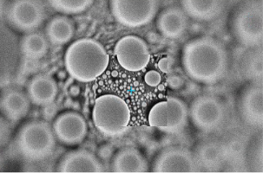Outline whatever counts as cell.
Masks as SVG:
<instances>
[{
	"instance_id": "cell-1",
	"label": "cell",
	"mask_w": 263,
	"mask_h": 173,
	"mask_svg": "<svg viewBox=\"0 0 263 173\" xmlns=\"http://www.w3.org/2000/svg\"><path fill=\"white\" fill-rule=\"evenodd\" d=\"M182 65L187 76L196 82L215 84L227 72L229 56L218 40L201 36L184 45Z\"/></svg>"
},
{
	"instance_id": "cell-2",
	"label": "cell",
	"mask_w": 263,
	"mask_h": 173,
	"mask_svg": "<svg viewBox=\"0 0 263 173\" xmlns=\"http://www.w3.org/2000/svg\"><path fill=\"white\" fill-rule=\"evenodd\" d=\"M109 63L106 50L93 38L78 39L65 52V70L79 82L88 83L95 81L105 72Z\"/></svg>"
},
{
	"instance_id": "cell-3",
	"label": "cell",
	"mask_w": 263,
	"mask_h": 173,
	"mask_svg": "<svg viewBox=\"0 0 263 173\" xmlns=\"http://www.w3.org/2000/svg\"><path fill=\"white\" fill-rule=\"evenodd\" d=\"M130 120L132 111L123 98L106 94L96 99L92 109L93 124L104 136H123L129 129Z\"/></svg>"
},
{
	"instance_id": "cell-4",
	"label": "cell",
	"mask_w": 263,
	"mask_h": 173,
	"mask_svg": "<svg viewBox=\"0 0 263 173\" xmlns=\"http://www.w3.org/2000/svg\"><path fill=\"white\" fill-rule=\"evenodd\" d=\"M52 126L42 120L25 123L17 132L15 145L20 156L29 161H42L51 157L56 146Z\"/></svg>"
},
{
	"instance_id": "cell-5",
	"label": "cell",
	"mask_w": 263,
	"mask_h": 173,
	"mask_svg": "<svg viewBox=\"0 0 263 173\" xmlns=\"http://www.w3.org/2000/svg\"><path fill=\"white\" fill-rule=\"evenodd\" d=\"M232 31L246 47L261 46L263 39L262 2H249L238 9L232 20Z\"/></svg>"
},
{
	"instance_id": "cell-6",
	"label": "cell",
	"mask_w": 263,
	"mask_h": 173,
	"mask_svg": "<svg viewBox=\"0 0 263 173\" xmlns=\"http://www.w3.org/2000/svg\"><path fill=\"white\" fill-rule=\"evenodd\" d=\"M189 118V109L178 97H168L152 106L148 113V122L152 127L165 134H179L185 128Z\"/></svg>"
},
{
	"instance_id": "cell-7",
	"label": "cell",
	"mask_w": 263,
	"mask_h": 173,
	"mask_svg": "<svg viewBox=\"0 0 263 173\" xmlns=\"http://www.w3.org/2000/svg\"><path fill=\"white\" fill-rule=\"evenodd\" d=\"M109 8L112 16L122 26L128 28H140L154 19L158 4L155 0H112L109 2Z\"/></svg>"
},
{
	"instance_id": "cell-8",
	"label": "cell",
	"mask_w": 263,
	"mask_h": 173,
	"mask_svg": "<svg viewBox=\"0 0 263 173\" xmlns=\"http://www.w3.org/2000/svg\"><path fill=\"white\" fill-rule=\"evenodd\" d=\"M45 7L40 1L16 0L9 4L6 11V22L21 33L35 32L45 19Z\"/></svg>"
},
{
	"instance_id": "cell-9",
	"label": "cell",
	"mask_w": 263,
	"mask_h": 173,
	"mask_svg": "<svg viewBox=\"0 0 263 173\" xmlns=\"http://www.w3.org/2000/svg\"><path fill=\"white\" fill-rule=\"evenodd\" d=\"M189 116L196 128L210 133L221 126L225 119V107L218 98L200 95L192 101L189 109Z\"/></svg>"
},
{
	"instance_id": "cell-10",
	"label": "cell",
	"mask_w": 263,
	"mask_h": 173,
	"mask_svg": "<svg viewBox=\"0 0 263 173\" xmlns=\"http://www.w3.org/2000/svg\"><path fill=\"white\" fill-rule=\"evenodd\" d=\"M118 64L129 72H139L148 66L151 52L147 42L134 35L123 36L114 48Z\"/></svg>"
},
{
	"instance_id": "cell-11",
	"label": "cell",
	"mask_w": 263,
	"mask_h": 173,
	"mask_svg": "<svg viewBox=\"0 0 263 173\" xmlns=\"http://www.w3.org/2000/svg\"><path fill=\"white\" fill-rule=\"evenodd\" d=\"M152 171L156 173L196 172L197 163L194 154L182 146H170L156 157Z\"/></svg>"
},
{
	"instance_id": "cell-12",
	"label": "cell",
	"mask_w": 263,
	"mask_h": 173,
	"mask_svg": "<svg viewBox=\"0 0 263 173\" xmlns=\"http://www.w3.org/2000/svg\"><path fill=\"white\" fill-rule=\"evenodd\" d=\"M52 129L59 142L65 145H77L86 138L88 125L79 113L65 111L57 116Z\"/></svg>"
},
{
	"instance_id": "cell-13",
	"label": "cell",
	"mask_w": 263,
	"mask_h": 173,
	"mask_svg": "<svg viewBox=\"0 0 263 173\" xmlns=\"http://www.w3.org/2000/svg\"><path fill=\"white\" fill-rule=\"evenodd\" d=\"M57 171L61 173H100L104 167L95 154L84 149L68 152L62 157Z\"/></svg>"
},
{
	"instance_id": "cell-14",
	"label": "cell",
	"mask_w": 263,
	"mask_h": 173,
	"mask_svg": "<svg viewBox=\"0 0 263 173\" xmlns=\"http://www.w3.org/2000/svg\"><path fill=\"white\" fill-rule=\"evenodd\" d=\"M239 113L244 122L249 126H262V86L251 85L246 88L239 100Z\"/></svg>"
},
{
	"instance_id": "cell-15",
	"label": "cell",
	"mask_w": 263,
	"mask_h": 173,
	"mask_svg": "<svg viewBox=\"0 0 263 173\" xmlns=\"http://www.w3.org/2000/svg\"><path fill=\"white\" fill-rule=\"evenodd\" d=\"M26 94L33 105L50 106L56 100L59 86L53 77L46 74H39L29 81Z\"/></svg>"
},
{
	"instance_id": "cell-16",
	"label": "cell",
	"mask_w": 263,
	"mask_h": 173,
	"mask_svg": "<svg viewBox=\"0 0 263 173\" xmlns=\"http://www.w3.org/2000/svg\"><path fill=\"white\" fill-rule=\"evenodd\" d=\"M31 103L27 94L17 89H6L1 94V113L6 120L11 122H17L26 117Z\"/></svg>"
},
{
	"instance_id": "cell-17",
	"label": "cell",
	"mask_w": 263,
	"mask_h": 173,
	"mask_svg": "<svg viewBox=\"0 0 263 173\" xmlns=\"http://www.w3.org/2000/svg\"><path fill=\"white\" fill-rule=\"evenodd\" d=\"M187 16L182 8L168 7L158 15L157 28L167 39H178L187 30Z\"/></svg>"
},
{
	"instance_id": "cell-18",
	"label": "cell",
	"mask_w": 263,
	"mask_h": 173,
	"mask_svg": "<svg viewBox=\"0 0 263 173\" xmlns=\"http://www.w3.org/2000/svg\"><path fill=\"white\" fill-rule=\"evenodd\" d=\"M148 169L145 158L134 147L122 148L117 152L110 165L112 172L116 173L147 172Z\"/></svg>"
},
{
	"instance_id": "cell-19",
	"label": "cell",
	"mask_w": 263,
	"mask_h": 173,
	"mask_svg": "<svg viewBox=\"0 0 263 173\" xmlns=\"http://www.w3.org/2000/svg\"><path fill=\"white\" fill-rule=\"evenodd\" d=\"M74 33V23L64 15H56L51 17L45 26V36L48 42L54 46L66 45L72 39Z\"/></svg>"
},
{
	"instance_id": "cell-20",
	"label": "cell",
	"mask_w": 263,
	"mask_h": 173,
	"mask_svg": "<svg viewBox=\"0 0 263 173\" xmlns=\"http://www.w3.org/2000/svg\"><path fill=\"white\" fill-rule=\"evenodd\" d=\"M181 4L185 14L197 21L214 20L221 15L224 8V2L216 0H185L182 1Z\"/></svg>"
},
{
	"instance_id": "cell-21",
	"label": "cell",
	"mask_w": 263,
	"mask_h": 173,
	"mask_svg": "<svg viewBox=\"0 0 263 173\" xmlns=\"http://www.w3.org/2000/svg\"><path fill=\"white\" fill-rule=\"evenodd\" d=\"M20 49L26 58L40 60L47 53L49 42L45 35L32 32L23 36L20 40Z\"/></svg>"
},
{
	"instance_id": "cell-22",
	"label": "cell",
	"mask_w": 263,
	"mask_h": 173,
	"mask_svg": "<svg viewBox=\"0 0 263 173\" xmlns=\"http://www.w3.org/2000/svg\"><path fill=\"white\" fill-rule=\"evenodd\" d=\"M224 152L222 147L214 142L202 143L196 149V163L206 169H215L221 165L223 160Z\"/></svg>"
},
{
	"instance_id": "cell-23",
	"label": "cell",
	"mask_w": 263,
	"mask_h": 173,
	"mask_svg": "<svg viewBox=\"0 0 263 173\" xmlns=\"http://www.w3.org/2000/svg\"><path fill=\"white\" fill-rule=\"evenodd\" d=\"M49 5L59 13L76 15L86 11L92 6V0H51Z\"/></svg>"
},
{
	"instance_id": "cell-24",
	"label": "cell",
	"mask_w": 263,
	"mask_h": 173,
	"mask_svg": "<svg viewBox=\"0 0 263 173\" xmlns=\"http://www.w3.org/2000/svg\"><path fill=\"white\" fill-rule=\"evenodd\" d=\"M242 74L251 80H261L262 77V51H252L244 57L242 61Z\"/></svg>"
},
{
	"instance_id": "cell-25",
	"label": "cell",
	"mask_w": 263,
	"mask_h": 173,
	"mask_svg": "<svg viewBox=\"0 0 263 173\" xmlns=\"http://www.w3.org/2000/svg\"><path fill=\"white\" fill-rule=\"evenodd\" d=\"M144 81L148 86L156 88L161 83L162 76L157 70H149L148 72H146L145 76H144Z\"/></svg>"
},
{
	"instance_id": "cell-26",
	"label": "cell",
	"mask_w": 263,
	"mask_h": 173,
	"mask_svg": "<svg viewBox=\"0 0 263 173\" xmlns=\"http://www.w3.org/2000/svg\"><path fill=\"white\" fill-rule=\"evenodd\" d=\"M0 139H1V146L3 147L6 145L10 137V129H9L7 120L2 116L1 117V131H0Z\"/></svg>"
},
{
	"instance_id": "cell-27",
	"label": "cell",
	"mask_w": 263,
	"mask_h": 173,
	"mask_svg": "<svg viewBox=\"0 0 263 173\" xmlns=\"http://www.w3.org/2000/svg\"><path fill=\"white\" fill-rule=\"evenodd\" d=\"M157 66H158V69H159L161 72L168 74V73H171V70H172L173 61H172L171 57L165 56V57L160 59L158 63H157Z\"/></svg>"
},
{
	"instance_id": "cell-28",
	"label": "cell",
	"mask_w": 263,
	"mask_h": 173,
	"mask_svg": "<svg viewBox=\"0 0 263 173\" xmlns=\"http://www.w3.org/2000/svg\"><path fill=\"white\" fill-rule=\"evenodd\" d=\"M168 85L172 90H179L183 86V80L177 75H172L168 78Z\"/></svg>"
},
{
	"instance_id": "cell-29",
	"label": "cell",
	"mask_w": 263,
	"mask_h": 173,
	"mask_svg": "<svg viewBox=\"0 0 263 173\" xmlns=\"http://www.w3.org/2000/svg\"><path fill=\"white\" fill-rule=\"evenodd\" d=\"M80 93V90L78 86H72L70 89V94L73 96H78Z\"/></svg>"
}]
</instances>
